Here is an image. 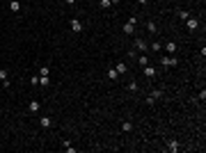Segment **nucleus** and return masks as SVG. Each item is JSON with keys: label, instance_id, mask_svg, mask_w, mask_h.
Wrapping results in <instances>:
<instances>
[{"label": "nucleus", "instance_id": "0eeeda50", "mask_svg": "<svg viewBox=\"0 0 206 153\" xmlns=\"http://www.w3.org/2000/svg\"><path fill=\"white\" fill-rule=\"evenodd\" d=\"M135 50H142V53H147V41L138 37V39H135Z\"/></svg>", "mask_w": 206, "mask_h": 153}, {"label": "nucleus", "instance_id": "cd10ccee", "mask_svg": "<svg viewBox=\"0 0 206 153\" xmlns=\"http://www.w3.org/2000/svg\"><path fill=\"white\" fill-rule=\"evenodd\" d=\"M138 2H140V5H147V0H138Z\"/></svg>", "mask_w": 206, "mask_h": 153}, {"label": "nucleus", "instance_id": "9b49d317", "mask_svg": "<svg viewBox=\"0 0 206 153\" xmlns=\"http://www.w3.org/2000/svg\"><path fill=\"white\" fill-rule=\"evenodd\" d=\"M124 32H126V34H135V23H124Z\"/></svg>", "mask_w": 206, "mask_h": 153}, {"label": "nucleus", "instance_id": "b1692460", "mask_svg": "<svg viewBox=\"0 0 206 153\" xmlns=\"http://www.w3.org/2000/svg\"><path fill=\"white\" fill-rule=\"evenodd\" d=\"M0 80H2V82L7 80V71H5V69H0Z\"/></svg>", "mask_w": 206, "mask_h": 153}, {"label": "nucleus", "instance_id": "39448f33", "mask_svg": "<svg viewBox=\"0 0 206 153\" xmlns=\"http://www.w3.org/2000/svg\"><path fill=\"white\" fill-rule=\"evenodd\" d=\"M185 25H188V30H197V28H199V21L190 16V18H185Z\"/></svg>", "mask_w": 206, "mask_h": 153}, {"label": "nucleus", "instance_id": "bb28decb", "mask_svg": "<svg viewBox=\"0 0 206 153\" xmlns=\"http://www.w3.org/2000/svg\"><path fill=\"white\" fill-rule=\"evenodd\" d=\"M110 2H112V5H119V2H121V0H110Z\"/></svg>", "mask_w": 206, "mask_h": 153}, {"label": "nucleus", "instance_id": "aec40b11", "mask_svg": "<svg viewBox=\"0 0 206 153\" xmlns=\"http://www.w3.org/2000/svg\"><path fill=\"white\" fill-rule=\"evenodd\" d=\"M48 73H51L48 67H39V76H48Z\"/></svg>", "mask_w": 206, "mask_h": 153}, {"label": "nucleus", "instance_id": "393cba45", "mask_svg": "<svg viewBox=\"0 0 206 153\" xmlns=\"http://www.w3.org/2000/svg\"><path fill=\"white\" fill-rule=\"evenodd\" d=\"M154 103H156V98H154V96L149 94V96H147V105H154Z\"/></svg>", "mask_w": 206, "mask_h": 153}, {"label": "nucleus", "instance_id": "412c9836", "mask_svg": "<svg viewBox=\"0 0 206 153\" xmlns=\"http://www.w3.org/2000/svg\"><path fill=\"white\" fill-rule=\"evenodd\" d=\"M179 18H190V14H188V11H185V9H179Z\"/></svg>", "mask_w": 206, "mask_h": 153}, {"label": "nucleus", "instance_id": "a878e982", "mask_svg": "<svg viewBox=\"0 0 206 153\" xmlns=\"http://www.w3.org/2000/svg\"><path fill=\"white\" fill-rule=\"evenodd\" d=\"M64 2H67V5H73V2H76V0H64Z\"/></svg>", "mask_w": 206, "mask_h": 153}, {"label": "nucleus", "instance_id": "f257e3e1", "mask_svg": "<svg viewBox=\"0 0 206 153\" xmlns=\"http://www.w3.org/2000/svg\"><path fill=\"white\" fill-rule=\"evenodd\" d=\"M160 64H163V67H176L179 60H176L174 55H163V57H160Z\"/></svg>", "mask_w": 206, "mask_h": 153}, {"label": "nucleus", "instance_id": "6ab92c4d", "mask_svg": "<svg viewBox=\"0 0 206 153\" xmlns=\"http://www.w3.org/2000/svg\"><path fill=\"white\" fill-rule=\"evenodd\" d=\"M48 82H51V80H48V76H39V85L41 87H48Z\"/></svg>", "mask_w": 206, "mask_h": 153}, {"label": "nucleus", "instance_id": "7ed1b4c3", "mask_svg": "<svg viewBox=\"0 0 206 153\" xmlns=\"http://www.w3.org/2000/svg\"><path fill=\"white\" fill-rule=\"evenodd\" d=\"M41 110V105H39V101H30L28 103V112H32V114H37Z\"/></svg>", "mask_w": 206, "mask_h": 153}, {"label": "nucleus", "instance_id": "4468645a", "mask_svg": "<svg viewBox=\"0 0 206 153\" xmlns=\"http://www.w3.org/2000/svg\"><path fill=\"white\" fill-rule=\"evenodd\" d=\"M138 64L140 67H147L149 64V55H138Z\"/></svg>", "mask_w": 206, "mask_h": 153}, {"label": "nucleus", "instance_id": "423d86ee", "mask_svg": "<svg viewBox=\"0 0 206 153\" xmlns=\"http://www.w3.org/2000/svg\"><path fill=\"white\" fill-rule=\"evenodd\" d=\"M115 69H117L119 76H121V73H128V64H126V62H117V64H115Z\"/></svg>", "mask_w": 206, "mask_h": 153}, {"label": "nucleus", "instance_id": "f03ea898", "mask_svg": "<svg viewBox=\"0 0 206 153\" xmlns=\"http://www.w3.org/2000/svg\"><path fill=\"white\" fill-rule=\"evenodd\" d=\"M69 25H71L73 32H82V21L80 18H71V21H69Z\"/></svg>", "mask_w": 206, "mask_h": 153}, {"label": "nucleus", "instance_id": "f8f14e48", "mask_svg": "<svg viewBox=\"0 0 206 153\" xmlns=\"http://www.w3.org/2000/svg\"><path fill=\"white\" fill-rule=\"evenodd\" d=\"M142 69H144V76H147V78H154V76H156V69L149 67V64H147V67H142Z\"/></svg>", "mask_w": 206, "mask_h": 153}, {"label": "nucleus", "instance_id": "6e6552de", "mask_svg": "<svg viewBox=\"0 0 206 153\" xmlns=\"http://www.w3.org/2000/svg\"><path fill=\"white\" fill-rule=\"evenodd\" d=\"M181 148V144L176 142V139H170V142H167V151H172V153H176Z\"/></svg>", "mask_w": 206, "mask_h": 153}, {"label": "nucleus", "instance_id": "ddd939ff", "mask_svg": "<svg viewBox=\"0 0 206 153\" xmlns=\"http://www.w3.org/2000/svg\"><path fill=\"white\" fill-rule=\"evenodd\" d=\"M147 30H149L151 34H156V32H158V25H156L154 21H147Z\"/></svg>", "mask_w": 206, "mask_h": 153}, {"label": "nucleus", "instance_id": "2eb2a0df", "mask_svg": "<svg viewBox=\"0 0 206 153\" xmlns=\"http://www.w3.org/2000/svg\"><path fill=\"white\" fill-rule=\"evenodd\" d=\"M121 130H124V133H131V130H133V123H131V121H124L121 123Z\"/></svg>", "mask_w": 206, "mask_h": 153}, {"label": "nucleus", "instance_id": "20e7f679", "mask_svg": "<svg viewBox=\"0 0 206 153\" xmlns=\"http://www.w3.org/2000/svg\"><path fill=\"white\" fill-rule=\"evenodd\" d=\"M9 11L12 14H18L21 11V0H9Z\"/></svg>", "mask_w": 206, "mask_h": 153}, {"label": "nucleus", "instance_id": "1a4fd4ad", "mask_svg": "<svg viewBox=\"0 0 206 153\" xmlns=\"http://www.w3.org/2000/svg\"><path fill=\"white\" fill-rule=\"evenodd\" d=\"M165 53H170V55L176 53V44H174V41H165Z\"/></svg>", "mask_w": 206, "mask_h": 153}, {"label": "nucleus", "instance_id": "5701e85b", "mask_svg": "<svg viewBox=\"0 0 206 153\" xmlns=\"http://www.w3.org/2000/svg\"><path fill=\"white\" fill-rule=\"evenodd\" d=\"M151 96H154V98H160V96H163V92H160V89H151Z\"/></svg>", "mask_w": 206, "mask_h": 153}, {"label": "nucleus", "instance_id": "dca6fc26", "mask_svg": "<svg viewBox=\"0 0 206 153\" xmlns=\"http://www.w3.org/2000/svg\"><path fill=\"white\" fill-rule=\"evenodd\" d=\"M151 50H154V53H160V50H163V44H160V41H154V44H151Z\"/></svg>", "mask_w": 206, "mask_h": 153}, {"label": "nucleus", "instance_id": "4be33fe9", "mask_svg": "<svg viewBox=\"0 0 206 153\" xmlns=\"http://www.w3.org/2000/svg\"><path fill=\"white\" fill-rule=\"evenodd\" d=\"M128 92H138V82H135V80L128 82Z\"/></svg>", "mask_w": 206, "mask_h": 153}, {"label": "nucleus", "instance_id": "9d476101", "mask_svg": "<svg viewBox=\"0 0 206 153\" xmlns=\"http://www.w3.org/2000/svg\"><path fill=\"white\" fill-rule=\"evenodd\" d=\"M39 126H41V128H51V126H53V119H51V117H41V119H39Z\"/></svg>", "mask_w": 206, "mask_h": 153}, {"label": "nucleus", "instance_id": "a211bd4d", "mask_svg": "<svg viewBox=\"0 0 206 153\" xmlns=\"http://www.w3.org/2000/svg\"><path fill=\"white\" fill-rule=\"evenodd\" d=\"M110 5H112L110 0H98V7H101V9H110Z\"/></svg>", "mask_w": 206, "mask_h": 153}, {"label": "nucleus", "instance_id": "f3484780", "mask_svg": "<svg viewBox=\"0 0 206 153\" xmlns=\"http://www.w3.org/2000/svg\"><path fill=\"white\" fill-rule=\"evenodd\" d=\"M108 78H110V80H117V78H119L117 69H108Z\"/></svg>", "mask_w": 206, "mask_h": 153}]
</instances>
